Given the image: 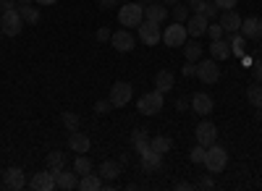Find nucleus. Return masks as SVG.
Here are the masks:
<instances>
[{"label": "nucleus", "mask_w": 262, "mask_h": 191, "mask_svg": "<svg viewBox=\"0 0 262 191\" xmlns=\"http://www.w3.org/2000/svg\"><path fill=\"white\" fill-rule=\"evenodd\" d=\"M118 21L123 29H137L142 21H144V8L139 3H123L118 11Z\"/></svg>", "instance_id": "1"}, {"label": "nucleus", "mask_w": 262, "mask_h": 191, "mask_svg": "<svg viewBox=\"0 0 262 191\" xmlns=\"http://www.w3.org/2000/svg\"><path fill=\"white\" fill-rule=\"evenodd\" d=\"M210 173H221L223 168L228 165V152L223 150V147H217V144H210L207 147V155H205V162H202Z\"/></svg>", "instance_id": "2"}, {"label": "nucleus", "mask_w": 262, "mask_h": 191, "mask_svg": "<svg viewBox=\"0 0 262 191\" xmlns=\"http://www.w3.org/2000/svg\"><path fill=\"white\" fill-rule=\"evenodd\" d=\"M163 92H149V94H142L139 97V102H137V108H139V113L142 115H158L160 110H163Z\"/></svg>", "instance_id": "3"}, {"label": "nucleus", "mask_w": 262, "mask_h": 191, "mask_svg": "<svg viewBox=\"0 0 262 191\" xmlns=\"http://www.w3.org/2000/svg\"><path fill=\"white\" fill-rule=\"evenodd\" d=\"M186 39H189L186 24H179V21H173L168 29H163V42H165L168 47H181Z\"/></svg>", "instance_id": "4"}, {"label": "nucleus", "mask_w": 262, "mask_h": 191, "mask_svg": "<svg viewBox=\"0 0 262 191\" xmlns=\"http://www.w3.org/2000/svg\"><path fill=\"white\" fill-rule=\"evenodd\" d=\"M0 29H3L6 37H16L21 34V29H24V18H21L18 8H11L3 13V21H0Z\"/></svg>", "instance_id": "5"}, {"label": "nucleus", "mask_w": 262, "mask_h": 191, "mask_svg": "<svg viewBox=\"0 0 262 191\" xmlns=\"http://www.w3.org/2000/svg\"><path fill=\"white\" fill-rule=\"evenodd\" d=\"M137 32H139V39L144 42V45H158V42H163V32H160V24H155V21H142V24L137 27Z\"/></svg>", "instance_id": "6"}, {"label": "nucleus", "mask_w": 262, "mask_h": 191, "mask_svg": "<svg viewBox=\"0 0 262 191\" xmlns=\"http://www.w3.org/2000/svg\"><path fill=\"white\" fill-rule=\"evenodd\" d=\"M131 94H134V89H131L128 81H116L111 87V105L113 108H123V105L131 102Z\"/></svg>", "instance_id": "7"}, {"label": "nucleus", "mask_w": 262, "mask_h": 191, "mask_svg": "<svg viewBox=\"0 0 262 191\" xmlns=\"http://www.w3.org/2000/svg\"><path fill=\"white\" fill-rule=\"evenodd\" d=\"M215 139H217V126L212 121H202L196 126V144L210 147V144H215Z\"/></svg>", "instance_id": "8"}, {"label": "nucleus", "mask_w": 262, "mask_h": 191, "mask_svg": "<svg viewBox=\"0 0 262 191\" xmlns=\"http://www.w3.org/2000/svg\"><path fill=\"white\" fill-rule=\"evenodd\" d=\"M3 183H6V188H11V191H18V188H24L27 186V176H24V171L21 168H6V173H3Z\"/></svg>", "instance_id": "9"}, {"label": "nucleus", "mask_w": 262, "mask_h": 191, "mask_svg": "<svg viewBox=\"0 0 262 191\" xmlns=\"http://www.w3.org/2000/svg\"><path fill=\"white\" fill-rule=\"evenodd\" d=\"M242 32L247 39H262V18L259 16H249V18H242Z\"/></svg>", "instance_id": "10"}, {"label": "nucleus", "mask_w": 262, "mask_h": 191, "mask_svg": "<svg viewBox=\"0 0 262 191\" xmlns=\"http://www.w3.org/2000/svg\"><path fill=\"white\" fill-rule=\"evenodd\" d=\"M191 108H194L196 115H210V113L215 110V102H212V97L205 94V92H194V97H191Z\"/></svg>", "instance_id": "11"}, {"label": "nucleus", "mask_w": 262, "mask_h": 191, "mask_svg": "<svg viewBox=\"0 0 262 191\" xmlns=\"http://www.w3.org/2000/svg\"><path fill=\"white\" fill-rule=\"evenodd\" d=\"M196 76H200V81H205V84H215L217 79H221V71H217L215 60L210 58V60H202L200 66H196Z\"/></svg>", "instance_id": "12"}, {"label": "nucleus", "mask_w": 262, "mask_h": 191, "mask_svg": "<svg viewBox=\"0 0 262 191\" xmlns=\"http://www.w3.org/2000/svg\"><path fill=\"white\" fill-rule=\"evenodd\" d=\"M29 186H32L34 191H53V188H55V173H53V171H42V173L32 176Z\"/></svg>", "instance_id": "13"}, {"label": "nucleus", "mask_w": 262, "mask_h": 191, "mask_svg": "<svg viewBox=\"0 0 262 191\" xmlns=\"http://www.w3.org/2000/svg\"><path fill=\"white\" fill-rule=\"evenodd\" d=\"M207 24H210V21H207L202 13L189 16V18H186V32H189V37H202V34H207Z\"/></svg>", "instance_id": "14"}, {"label": "nucleus", "mask_w": 262, "mask_h": 191, "mask_svg": "<svg viewBox=\"0 0 262 191\" xmlns=\"http://www.w3.org/2000/svg\"><path fill=\"white\" fill-rule=\"evenodd\" d=\"M79 186V176L74 173V171H58L55 173V188H60V191H71V188H76Z\"/></svg>", "instance_id": "15"}, {"label": "nucleus", "mask_w": 262, "mask_h": 191, "mask_svg": "<svg viewBox=\"0 0 262 191\" xmlns=\"http://www.w3.org/2000/svg\"><path fill=\"white\" fill-rule=\"evenodd\" d=\"M217 24L223 27V32L236 34L238 29H242V16H238L233 8H231V11H223V16H221V21H217Z\"/></svg>", "instance_id": "16"}, {"label": "nucleus", "mask_w": 262, "mask_h": 191, "mask_svg": "<svg viewBox=\"0 0 262 191\" xmlns=\"http://www.w3.org/2000/svg\"><path fill=\"white\" fill-rule=\"evenodd\" d=\"M111 42H113V47L118 53H131L134 50V37H131V32H113Z\"/></svg>", "instance_id": "17"}, {"label": "nucleus", "mask_w": 262, "mask_h": 191, "mask_svg": "<svg viewBox=\"0 0 262 191\" xmlns=\"http://www.w3.org/2000/svg\"><path fill=\"white\" fill-rule=\"evenodd\" d=\"M69 147H71L76 155H86V152H90V147H92V141H90V136H84V134H79V131H71Z\"/></svg>", "instance_id": "18"}, {"label": "nucleus", "mask_w": 262, "mask_h": 191, "mask_svg": "<svg viewBox=\"0 0 262 191\" xmlns=\"http://www.w3.org/2000/svg\"><path fill=\"white\" fill-rule=\"evenodd\" d=\"M144 18H147V21H155V24H163V21L168 18V8L160 6V3H147Z\"/></svg>", "instance_id": "19"}, {"label": "nucleus", "mask_w": 262, "mask_h": 191, "mask_svg": "<svg viewBox=\"0 0 262 191\" xmlns=\"http://www.w3.org/2000/svg\"><path fill=\"white\" fill-rule=\"evenodd\" d=\"M210 55L212 60H226L231 55V45H228V39H212V45H210Z\"/></svg>", "instance_id": "20"}, {"label": "nucleus", "mask_w": 262, "mask_h": 191, "mask_svg": "<svg viewBox=\"0 0 262 191\" xmlns=\"http://www.w3.org/2000/svg\"><path fill=\"white\" fill-rule=\"evenodd\" d=\"M160 162H163V155H160V152H155L152 147L142 152V168H144V171H158Z\"/></svg>", "instance_id": "21"}, {"label": "nucleus", "mask_w": 262, "mask_h": 191, "mask_svg": "<svg viewBox=\"0 0 262 191\" xmlns=\"http://www.w3.org/2000/svg\"><path fill=\"white\" fill-rule=\"evenodd\" d=\"M173 84H176V76H173V71H160V74L155 76V89L163 92V94L173 89Z\"/></svg>", "instance_id": "22"}, {"label": "nucleus", "mask_w": 262, "mask_h": 191, "mask_svg": "<svg viewBox=\"0 0 262 191\" xmlns=\"http://www.w3.org/2000/svg\"><path fill=\"white\" fill-rule=\"evenodd\" d=\"M76 188H81V191H97V188H102V178L100 176H92V173L79 176V186Z\"/></svg>", "instance_id": "23"}, {"label": "nucleus", "mask_w": 262, "mask_h": 191, "mask_svg": "<svg viewBox=\"0 0 262 191\" xmlns=\"http://www.w3.org/2000/svg\"><path fill=\"white\" fill-rule=\"evenodd\" d=\"M131 141H134V150L142 155L144 150H149V136H147V131L144 129H134L131 131Z\"/></svg>", "instance_id": "24"}, {"label": "nucleus", "mask_w": 262, "mask_h": 191, "mask_svg": "<svg viewBox=\"0 0 262 191\" xmlns=\"http://www.w3.org/2000/svg\"><path fill=\"white\" fill-rule=\"evenodd\" d=\"M121 176V162H111V160H105L100 165V178H107V181H113Z\"/></svg>", "instance_id": "25"}, {"label": "nucleus", "mask_w": 262, "mask_h": 191, "mask_svg": "<svg viewBox=\"0 0 262 191\" xmlns=\"http://www.w3.org/2000/svg\"><path fill=\"white\" fill-rule=\"evenodd\" d=\"M18 13H21V18H24V24H37V21H39V11L32 3H21Z\"/></svg>", "instance_id": "26"}, {"label": "nucleus", "mask_w": 262, "mask_h": 191, "mask_svg": "<svg viewBox=\"0 0 262 191\" xmlns=\"http://www.w3.org/2000/svg\"><path fill=\"white\" fill-rule=\"evenodd\" d=\"M63 168H66V155L58 152V150H53V152L48 155V171L58 173V171H63Z\"/></svg>", "instance_id": "27"}, {"label": "nucleus", "mask_w": 262, "mask_h": 191, "mask_svg": "<svg viewBox=\"0 0 262 191\" xmlns=\"http://www.w3.org/2000/svg\"><path fill=\"white\" fill-rule=\"evenodd\" d=\"M244 42H247V37H244V34H231V37H228L231 53H233L236 58H244Z\"/></svg>", "instance_id": "28"}, {"label": "nucleus", "mask_w": 262, "mask_h": 191, "mask_svg": "<svg viewBox=\"0 0 262 191\" xmlns=\"http://www.w3.org/2000/svg\"><path fill=\"white\" fill-rule=\"evenodd\" d=\"M149 147H152L155 152L165 155V152L170 150V147H173V141H170L168 136H149Z\"/></svg>", "instance_id": "29"}, {"label": "nucleus", "mask_w": 262, "mask_h": 191, "mask_svg": "<svg viewBox=\"0 0 262 191\" xmlns=\"http://www.w3.org/2000/svg\"><path fill=\"white\" fill-rule=\"evenodd\" d=\"M247 100L254 105V108H262V84L259 81H254L252 87L247 89Z\"/></svg>", "instance_id": "30"}, {"label": "nucleus", "mask_w": 262, "mask_h": 191, "mask_svg": "<svg viewBox=\"0 0 262 191\" xmlns=\"http://www.w3.org/2000/svg\"><path fill=\"white\" fill-rule=\"evenodd\" d=\"M184 55H186V60H189V63H194V60H200L202 47L196 45V42H184Z\"/></svg>", "instance_id": "31"}, {"label": "nucleus", "mask_w": 262, "mask_h": 191, "mask_svg": "<svg viewBox=\"0 0 262 191\" xmlns=\"http://www.w3.org/2000/svg\"><path fill=\"white\" fill-rule=\"evenodd\" d=\"M74 173H76V176L92 173V162H90V157H76V160H74Z\"/></svg>", "instance_id": "32"}, {"label": "nucleus", "mask_w": 262, "mask_h": 191, "mask_svg": "<svg viewBox=\"0 0 262 191\" xmlns=\"http://www.w3.org/2000/svg\"><path fill=\"white\" fill-rule=\"evenodd\" d=\"M217 11H221V8H217L215 0H202V6H200V11H196V13H202V16L210 21V18H215V13H217Z\"/></svg>", "instance_id": "33"}, {"label": "nucleus", "mask_w": 262, "mask_h": 191, "mask_svg": "<svg viewBox=\"0 0 262 191\" xmlns=\"http://www.w3.org/2000/svg\"><path fill=\"white\" fill-rule=\"evenodd\" d=\"M186 18H189V8L176 3L173 6V21H179V24H186Z\"/></svg>", "instance_id": "34"}, {"label": "nucleus", "mask_w": 262, "mask_h": 191, "mask_svg": "<svg viewBox=\"0 0 262 191\" xmlns=\"http://www.w3.org/2000/svg\"><path fill=\"white\" fill-rule=\"evenodd\" d=\"M205 155H207V147L196 144L194 150H191V155H189V157H191V162H194V165H202V162H205Z\"/></svg>", "instance_id": "35"}, {"label": "nucleus", "mask_w": 262, "mask_h": 191, "mask_svg": "<svg viewBox=\"0 0 262 191\" xmlns=\"http://www.w3.org/2000/svg\"><path fill=\"white\" fill-rule=\"evenodd\" d=\"M63 126L69 131H79V115L76 113H63Z\"/></svg>", "instance_id": "36"}, {"label": "nucleus", "mask_w": 262, "mask_h": 191, "mask_svg": "<svg viewBox=\"0 0 262 191\" xmlns=\"http://www.w3.org/2000/svg\"><path fill=\"white\" fill-rule=\"evenodd\" d=\"M207 34H210V39H223V27L221 24H207Z\"/></svg>", "instance_id": "37"}, {"label": "nucleus", "mask_w": 262, "mask_h": 191, "mask_svg": "<svg viewBox=\"0 0 262 191\" xmlns=\"http://www.w3.org/2000/svg\"><path fill=\"white\" fill-rule=\"evenodd\" d=\"M215 3H217V8H221V11H231V8H236L238 0H215Z\"/></svg>", "instance_id": "38"}, {"label": "nucleus", "mask_w": 262, "mask_h": 191, "mask_svg": "<svg viewBox=\"0 0 262 191\" xmlns=\"http://www.w3.org/2000/svg\"><path fill=\"white\" fill-rule=\"evenodd\" d=\"M252 76H254V81L262 84V60H257L254 66H252Z\"/></svg>", "instance_id": "39"}, {"label": "nucleus", "mask_w": 262, "mask_h": 191, "mask_svg": "<svg viewBox=\"0 0 262 191\" xmlns=\"http://www.w3.org/2000/svg\"><path fill=\"white\" fill-rule=\"evenodd\" d=\"M95 110H97V113H107V110H111V100L97 102V105H95Z\"/></svg>", "instance_id": "40"}, {"label": "nucleus", "mask_w": 262, "mask_h": 191, "mask_svg": "<svg viewBox=\"0 0 262 191\" xmlns=\"http://www.w3.org/2000/svg\"><path fill=\"white\" fill-rule=\"evenodd\" d=\"M111 37H113V34H111V29H107V27H102V29L97 32V39H100V42H105V39H111Z\"/></svg>", "instance_id": "41"}, {"label": "nucleus", "mask_w": 262, "mask_h": 191, "mask_svg": "<svg viewBox=\"0 0 262 191\" xmlns=\"http://www.w3.org/2000/svg\"><path fill=\"white\" fill-rule=\"evenodd\" d=\"M200 186H202V188H212V186H215V181H212V176H202V181H200Z\"/></svg>", "instance_id": "42"}, {"label": "nucleus", "mask_w": 262, "mask_h": 191, "mask_svg": "<svg viewBox=\"0 0 262 191\" xmlns=\"http://www.w3.org/2000/svg\"><path fill=\"white\" fill-rule=\"evenodd\" d=\"M13 8V0H0V13H6Z\"/></svg>", "instance_id": "43"}, {"label": "nucleus", "mask_w": 262, "mask_h": 191, "mask_svg": "<svg viewBox=\"0 0 262 191\" xmlns=\"http://www.w3.org/2000/svg\"><path fill=\"white\" fill-rule=\"evenodd\" d=\"M194 74H196L194 63H189V60H186V66H184V76H194Z\"/></svg>", "instance_id": "44"}, {"label": "nucleus", "mask_w": 262, "mask_h": 191, "mask_svg": "<svg viewBox=\"0 0 262 191\" xmlns=\"http://www.w3.org/2000/svg\"><path fill=\"white\" fill-rule=\"evenodd\" d=\"M116 3H118V0H100V6H102V8H113Z\"/></svg>", "instance_id": "45"}, {"label": "nucleus", "mask_w": 262, "mask_h": 191, "mask_svg": "<svg viewBox=\"0 0 262 191\" xmlns=\"http://www.w3.org/2000/svg\"><path fill=\"white\" fill-rule=\"evenodd\" d=\"M37 6H53V3H58V0H34Z\"/></svg>", "instance_id": "46"}, {"label": "nucleus", "mask_w": 262, "mask_h": 191, "mask_svg": "<svg viewBox=\"0 0 262 191\" xmlns=\"http://www.w3.org/2000/svg\"><path fill=\"white\" fill-rule=\"evenodd\" d=\"M189 3H191V8H194V13H196V11H200V6H202V0H189Z\"/></svg>", "instance_id": "47"}, {"label": "nucleus", "mask_w": 262, "mask_h": 191, "mask_svg": "<svg viewBox=\"0 0 262 191\" xmlns=\"http://www.w3.org/2000/svg\"><path fill=\"white\" fill-rule=\"evenodd\" d=\"M163 3H170V6H176V3H179V0H163Z\"/></svg>", "instance_id": "48"}, {"label": "nucleus", "mask_w": 262, "mask_h": 191, "mask_svg": "<svg viewBox=\"0 0 262 191\" xmlns=\"http://www.w3.org/2000/svg\"><path fill=\"white\" fill-rule=\"evenodd\" d=\"M257 118H259V121H262V108H257Z\"/></svg>", "instance_id": "49"}, {"label": "nucleus", "mask_w": 262, "mask_h": 191, "mask_svg": "<svg viewBox=\"0 0 262 191\" xmlns=\"http://www.w3.org/2000/svg\"><path fill=\"white\" fill-rule=\"evenodd\" d=\"M18 3H32V0H18Z\"/></svg>", "instance_id": "50"}, {"label": "nucleus", "mask_w": 262, "mask_h": 191, "mask_svg": "<svg viewBox=\"0 0 262 191\" xmlns=\"http://www.w3.org/2000/svg\"><path fill=\"white\" fill-rule=\"evenodd\" d=\"M259 53H262V39H259Z\"/></svg>", "instance_id": "51"}, {"label": "nucleus", "mask_w": 262, "mask_h": 191, "mask_svg": "<svg viewBox=\"0 0 262 191\" xmlns=\"http://www.w3.org/2000/svg\"><path fill=\"white\" fill-rule=\"evenodd\" d=\"M144 3H155V0H144Z\"/></svg>", "instance_id": "52"}, {"label": "nucleus", "mask_w": 262, "mask_h": 191, "mask_svg": "<svg viewBox=\"0 0 262 191\" xmlns=\"http://www.w3.org/2000/svg\"><path fill=\"white\" fill-rule=\"evenodd\" d=\"M0 39H3V29H0Z\"/></svg>", "instance_id": "53"}, {"label": "nucleus", "mask_w": 262, "mask_h": 191, "mask_svg": "<svg viewBox=\"0 0 262 191\" xmlns=\"http://www.w3.org/2000/svg\"><path fill=\"white\" fill-rule=\"evenodd\" d=\"M121 3H128V0H121Z\"/></svg>", "instance_id": "54"}]
</instances>
